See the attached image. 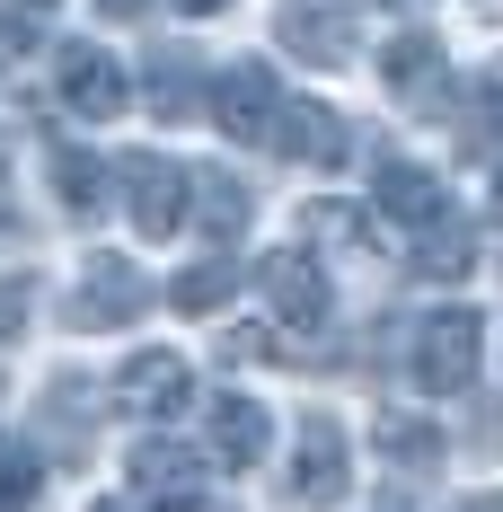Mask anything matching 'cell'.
<instances>
[{
	"mask_svg": "<svg viewBox=\"0 0 503 512\" xmlns=\"http://www.w3.org/2000/svg\"><path fill=\"white\" fill-rule=\"evenodd\" d=\"M477 354H486V318H477V309H433V318H415V380H424L433 398H459V389L477 380Z\"/></svg>",
	"mask_w": 503,
	"mask_h": 512,
	"instance_id": "cell-1",
	"label": "cell"
},
{
	"mask_svg": "<svg viewBox=\"0 0 503 512\" xmlns=\"http://www.w3.org/2000/svg\"><path fill=\"white\" fill-rule=\"evenodd\" d=\"M186 398H195V362L168 354V345H151V354H133L124 371H115V407L142 415V424H168Z\"/></svg>",
	"mask_w": 503,
	"mask_h": 512,
	"instance_id": "cell-2",
	"label": "cell"
},
{
	"mask_svg": "<svg viewBox=\"0 0 503 512\" xmlns=\"http://www.w3.org/2000/svg\"><path fill=\"white\" fill-rule=\"evenodd\" d=\"M124 204H133V230L142 239H177L186 230V168L159 151H133L124 159Z\"/></svg>",
	"mask_w": 503,
	"mask_h": 512,
	"instance_id": "cell-3",
	"label": "cell"
},
{
	"mask_svg": "<svg viewBox=\"0 0 503 512\" xmlns=\"http://www.w3.org/2000/svg\"><path fill=\"white\" fill-rule=\"evenodd\" d=\"M345 486H353V468H345V433H336V415H309L301 442H292V504L327 512V504H345Z\"/></svg>",
	"mask_w": 503,
	"mask_h": 512,
	"instance_id": "cell-4",
	"label": "cell"
},
{
	"mask_svg": "<svg viewBox=\"0 0 503 512\" xmlns=\"http://www.w3.org/2000/svg\"><path fill=\"white\" fill-rule=\"evenodd\" d=\"M265 142L283 159H301V168H345V115L318 106V98H283L274 124H265Z\"/></svg>",
	"mask_w": 503,
	"mask_h": 512,
	"instance_id": "cell-5",
	"label": "cell"
},
{
	"mask_svg": "<svg viewBox=\"0 0 503 512\" xmlns=\"http://www.w3.org/2000/svg\"><path fill=\"white\" fill-rule=\"evenodd\" d=\"M274 106H283V89H274V71H265V62H230V71L212 80V124H221L230 142H265Z\"/></svg>",
	"mask_w": 503,
	"mask_h": 512,
	"instance_id": "cell-6",
	"label": "cell"
},
{
	"mask_svg": "<svg viewBox=\"0 0 503 512\" xmlns=\"http://www.w3.org/2000/svg\"><path fill=\"white\" fill-rule=\"evenodd\" d=\"M53 80H62V106H71L80 124H115V115H124V71H115V53H98V45H62Z\"/></svg>",
	"mask_w": 503,
	"mask_h": 512,
	"instance_id": "cell-7",
	"label": "cell"
},
{
	"mask_svg": "<svg viewBox=\"0 0 503 512\" xmlns=\"http://www.w3.org/2000/svg\"><path fill=\"white\" fill-rule=\"evenodd\" d=\"M283 45L301 53V62H318V71H345L362 36H353L345 0H283Z\"/></svg>",
	"mask_w": 503,
	"mask_h": 512,
	"instance_id": "cell-8",
	"label": "cell"
},
{
	"mask_svg": "<svg viewBox=\"0 0 503 512\" xmlns=\"http://www.w3.org/2000/svg\"><path fill=\"white\" fill-rule=\"evenodd\" d=\"M133 495L168 504V512H203V460L177 451V442H142L133 451Z\"/></svg>",
	"mask_w": 503,
	"mask_h": 512,
	"instance_id": "cell-9",
	"label": "cell"
},
{
	"mask_svg": "<svg viewBox=\"0 0 503 512\" xmlns=\"http://www.w3.org/2000/svg\"><path fill=\"white\" fill-rule=\"evenodd\" d=\"M371 212H389V221H406V230H424V221L451 212V195H442L433 168H415V159H380V168H371Z\"/></svg>",
	"mask_w": 503,
	"mask_h": 512,
	"instance_id": "cell-10",
	"label": "cell"
},
{
	"mask_svg": "<svg viewBox=\"0 0 503 512\" xmlns=\"http://www.w3.org/2000/svg\"><path fill=\"white\" fill-rule=\"evenodd\" d=\"M265 292H274V318H283L292 336H318V327H327V274H318L301 248L265 256Z\"/></svg>",
	"mask_w": 503,
	"mask_h": 512,
	"instance_id": "cell-11",
	"label": "cell"
},
{
	"mask_svg": "<svg viewBox=\"0 0 503 512\" xmlns=\"http://www.w3.org/2000/svg\"><path fill=\"white\" fill-rule=\"evenodd\" d=\"M142 301H151V283H142L124 256H98V265H89V283L71 292V327H124Z\"/></svg>",
	"mask_w": 503,
	"mask_h": 512,
	"instance_id": "cell-12",
	"label": "cell"
},
{
	"mask_svg": "<svg viewBox=\"0 0 503 512\" xmlns=\"http://www.w3.org/2000/svg\"><path fill=\"white\" fill-rule=\"evenodd\" d=\"M265 442H274V433H265V407H256V398H212V460L221 468H256Z\"/></svg>",
	"mask_w": 503,
	"mask_h": 512,
	"instance_id": "cell-13",
	"label": "cell"
},
{
	"mask_svg": "<svg viewBox=\"0 0 503 512\" xmlns=\"http://www.w3.org/2000/svg\"><path fill=\"white\" fill-rule=\"evenodd\" d=\"M186 221H203L212 239H239V230H248V186H239V177H221V168L186 177Z\"/></svg>",
	"mask_w": 503,
	"mask_h": 512,
	"instance_id": "cell-14",
	"label": "cell"
},
{
	"mask_svg": "<svg viewBox=\"0 0 503 512\" xmlns=\"http://www.w3.org/2000/svg\"><path fill=\"white\" fill-rule=\"evenodd\" d=\"M415 265L433 274V283H459L477 256H468V230H459V212H442V221H424L415 230Z\"/></svg>",
	"mask_w": 503,
	"mask_h": 512,
	"instance_id": "cell-15",
	"label": "cell"
},
{
	"mask_svg": "<svg viewBox=\"0 0 503 512\" xmlns=\"http://www.w3.org/2000/svg\"><path fill=\"white\" fill-rule=\"evenodd\" d=\"M371 442H380V460H398V468H433V460H442V433L415 424V415H380Z\"/></svg>",
	"mask_w": 503,
	"mask_h": 512,
	"instance_id": "cell-16",
	"label": "cell"
},
{
	"mask_svg": "<svg viewBox=\"0 0 503 512\" xmlns=\"http://www.w3.org/2000/svg\"><path fill=\"white\" fill-rule=\"evenodd\" d=\"M151 106L177 124V115H195V62L186 53H159L151 62Z\"/></svg>",
	"mask_w": 503,
	"mask_h": 512,
	"instance_id": "cell-17",
	"label": "cell"
},
{
	"mask_svg": "<svg viewBox=\"0 0 503 512\" xmlns=\"http://www.w3.org/2000/svg\"><path fill=\"white\" fill-rule=\"evenodd\" d=\"M230 283H239V256H212V265H195V274H177L168 301H177V309H221V301H230Z\"/></svg>",
	"mask_w": 503,
	"mask_h": 512,
	"instance_id": "cell-18",
	"label": "cell"
},
{
	"mask_svg": "<svg viewBox=\"0 0 503 512\" xmlns=\"http://www.w3.org/2000/svg\"><path fill=\"white\" fill-rule=\"evenodd\" d=\"M53 177H62V204H71V212H98L106 177H98V159H89V151H62V159H53Z\"/></svg>",
	"mask_w": 503,
	"mask_h": 512,
	"instance_id": "cell-19",
	"label": "cell"
},
{
	"mask_svg": "<svg viewBox=\"0 0 503 512\" xmlns=\"http://www.w3.org/2000/svg\"><path fill=\"white\" fill-rule=\"evenodd\" d=\"M301 230L318 239V248H362V212H353V204H309Z\"/></svg>",
	"mask_w": 503,
	"mask_h": 512,
	"instance_id": "cell-20",
	"label": "cell"
},
{
	"mask_svg": "<svg viewBox=\"0 0 503 512\" xmlns=\"http://www.w3.org/2000/svg\"><path fill=\"white\" fill-rule=\"evenodd\" d=\"M36 486H45L36 451H0V512H27V504H36Z\"/></svg>",
	"mask_w": 503,
	"mask_h": 512,
	"instance_id": "cell-21",
	"label": "cell"
},
{
	"mask_svg": "<svg viewBox=\"0 0 503 512\" xmlns=\"http://www.w3.org/2000/svg\"><path fill=\"white\" fill-rule=\"evenodd\" d=\"M380 71H389L398 89H415V80H433V36H398V45L380 53Z\"/></svg>",
	"mask_w": 503,
	"mask_h": 512,
	"instance_id": "cell-22",
	"label": "cell"
},
{
	"mask_svg": "<svg viewBox=\"0 0 503 512\" xmlns=\"http://www.w3.org/2000/svg\"><path fill=\"white\" fill-rule=\"evenodd\" d=\"M27 309H36V283H27V274H9V283H0V345H18V336H27Z\"/></svg>",
	"mask_w": 503,
	"mask_h": 512,
	"instance_id": "cell-23",
	"label": "cell"
},
{
	"mask_svg": "<svg viewBox=\"0 0 503 512\" xmlns=\"http://www.w3.org/2000/svg\"><path fill=\"white\" fill-rule=\"evenodd\" d=\"M451 512H503V495H468V504H451Z\"/></svg>",
	"mask_w": 503,
	"mask_h": 512,
	"instance_id": "cell-24",
	"label": "cell"
},
{
	"mask_svg": "<svg viewBox=\"0 0 503 512\" xmlns=\"http://www.w3.org/2000/svg\"><path fill=\"white\" fill-rule=\"evenodd\" d=\"M177 9H186V18H212V9H230V0H177Z\"/></svg>",
	"mask_w": 503,
	"mask_h": 512,
	"instance_id": "cell-25",
	"label": "cell"
},
{
	"mask_svg": "<svg viewBox=\"0 0 503 512\" xmlns=\"http://www.w3.org/2000/svg\"><path fill=\"white\" fill-rule=\"evenodd\" d=\"M98 9H106V18H133V9H142V0H98Z\"/></svg>",
	"mask_w": 503,
	"mask_h": 512,
	"instance_id": "cell-26",
	"label": "cell"
},
{
	"mask_svg": "<svg viewBox=\"0 0 503 512\" xmlns=\"http://www.w3.org/2000/svg\"><path fill=\"white\" fill-rule=\"evenodd\" d=\"M468 9H477V18H503V0H468Z\"/></svg>",
	"mask_w": 503,
	"mask_h": 512,
	"instance_id": "cell-27",
	"label": "cell"
},
{
	"mask_svg": "<svg viewBox=\"0 0 503 512\" xmlns=\"http://www.w3.org/2000/svg\"><path fill=\"white\" fill-rule=\"evenodd\" d=\"M495 212H503V177H495Z\"/></svg>",
	"mask_w": 503,
	"mask_h": 512,
	"instance_id": "cell-28",
	"label": "cell"
},
{
	"mask_svg": "<svg viewBox=\"0 0 503 512\" xmlns=\"http://www.w3.org/2000/svg\"><path fill=\"white\" fill-rule=\"evenodd\" d=\"M371 512H406V504H371Z\"/></svg>",
	"mask_w": 503,
	"mask_h": 512,
	"instance_id": "cell-29",
	"label": "cell"
},
{
	"mask_svg": "<svg viewBox=\"0 0 503 512\" xmlns=\"http://www.w3.org/2000/svg\"><path fill=\"white\" fill-rule=\"evenodd\" d=\"M27 9H53V0H27Z\"/></svg>",
	"mask_w": 503,
	"mask_h": 512,
	"instance_id": "cell-30",
	"label": "cell"
},
{
	"mask_svg": "<svg viewBox=\"0 0 503 512\" xmlns=\"http://www.w3.org/2000/svg\"><path fill=\"white\" fill-rule=\"evenodd\" d=\"M98 512H124V504H98Z\"/></svg>",
	"mask_w": 503,
	"mask_h": 512,
	"instance_id": "cell-31",
	"label": "cell"
}]
</instances>
